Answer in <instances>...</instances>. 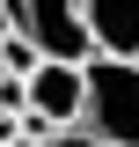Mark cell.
<instances>
[{
	"mask_svg": "<svg viewBox=\"0 0 139 147\" xmlns=\"http://www.w3.org/2000/svg\"><path fill=\"white\" fill-rule=\"evenodd\" d=\"M81 125L103 147H139V59L88 52V110Z\"/></svg>",
	"mask_w": 139,
	"mask_h": 147,
	"instance_id": "1",
	"label": "cell"
},
{
	"mask_svg": "<svg viewBox=\"0 0 139 147\" xmlns=\"http://www.w3.org/2000/svg\"><path fill=\"white\" fill-rule=\"evenodd\" d=\"M0 110H7V118L29 110V74H0Z\"/></svg>",
	"mask_w": 139,
	"mask_h": 147,
	"instance_id": "5",
	"label": "cell"
},
{
	"mask_svg": "<svg viewBox=\"0 0 139 147\" xmlns=\"http://www.w3.org/2000/svg\"><path fill=\"white\" fill-rule=\"evenodd\" d=\"M37 147H103V140H95V132H88V125H59L51 140H37Z\"/></svg>",
	"mask_w": 139,
	"mask_h": 147,
	"instance_id": "6",
	"label": "cell"
},
{
	"mask_svg": "<svg viewBox=\"0 0 139 147\" xmlns=\"http://www.w3.org/2000/svg\"><path fill=\"white\" fill-rule=\"evenodd\" d=\"M81 15H88L95 52H124V59H139V0H81Z\"/></svg>",
	"mask_w": 139,
	"mask_h": 147,
	"instance_id": "4",
	"label": "cell"
},
{
	"mask_svg": "<svg viewBox=\"0 0 139 147\" xmlns=\"http://www.w3.org/2000/svg\"><path fill=\"white\" fill-rule=\"evenodd\" d=\"M0 7H7V22L22 37H37V52H51V59H88L95 52L81 0H0Z\"/></svg>",
	"mask_w": 139,
	"mask_h": 147,
	"instance_id": "2",
	"label": "cell"
},
{
	"mask_svg": "<svg viewBox=\"0 0 139 147\" xmlns=\"http://www.w3.org/2000/svg\"><path fill=\"white\" fill-rule=\"evenodd\" d=\"M29 110L44 118V125H81V110H88V59H37L29 74Z\"/></svg>",
	"mask_w": 139,
	"mask_h": 147,
	"instance_id": "3",
	"label": "cell"
}]
</instances>
